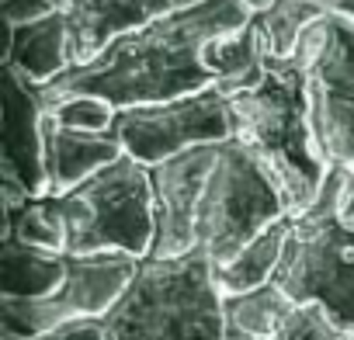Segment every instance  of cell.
<instances>
[{"mask_svg":"<svg viewBox=\"0 0 354 340\" xmlns=\"http://www.w3.org/2000/svg\"><path fill=\"white\" fill-rule=\"evenodd\" d=\"M250 18L254 15L240 0H202L188 11L156 18L115 39L94 59L59 73L46 87V94L101 97L115 111L142 104H170L202 94L205 87H216V77L202 59L205 46L240 32Z\"/></svg>","mask_w":354,"mask_h":340,"instance_id":"obj_1","label":"cell"},{"mask_svg":"<svg viewBox=\"0 0 354 340\" xmlns=\"http://www.w3.org/2000/svg\"><path fill=\"white\" fill-rule=\"evenodd\" d=\"M274 285L354 337V167H330L313 205L288 219Z\"/></svg>","mask_w":354,"mask_h":340,"instance_id":"obj_2","label":"cell"},{"mask_svg":"<svg viewBox=\"0 0 354 340\" xmlns=\"http://www.w3.org/2000/svg\"><path fill=\"white\" fill-rule=\"evenodd\" d=\"M236 139L247 142L281 181L292 216L309 209L319 195L330 167L323 163L313 129H309V94H306V56H271L264 59V77L254 91L230 97Z\"/></svg>","mask_w":354,"mask_h":340,"instance_id":"obj_3","label":"cell"},{"mask_svg":"<svg viewBox=\"0 0 354 340\" xmlns=\"http://www.w3.org/2000/svg\"><path fill=\"white\" fill-rule=\"evenodd\" d=\"M101 326L104 340H223L226 295L216 264L205 250L142 257Z\"/></svg>","mask_w":354,"mask_h":340,"instance_id":"obj_4","label":"cell"},{"mask_svg":"<svg viewBox=\"0 0 354 340\" xmlns=\"http://www.w3.org/2000/svg\"><path fill=\"white\" fill-rule=\"evenodd\" d=\"M63 223V254H129L136 261L149 257L156 236L153 181L149 167L132 156H118L111 167L97 170L66 195H53Z\"/></svg>","mask_w":354,"mask_h":340,"instance_id":"obj_5","label":"cell"},{"mask_svg":"<svg viewBox=\"0 0 354 340\" xmlns=\"http://www.w3.org/2000/svg\"><path fill=\"white\" fill-rule=\"evenodd\" d=\"M288 216L292 205L274 170L236 135L219 142L195 226L198 250L209 254L216 271L233 264L261 233Z\"/></svg>","mask_w":354,"mask_h":340,"instance_id":"obj_6","label":"cell"},{"mask_svg":"<svg viewBox=\"0 0 354 340\" xmlns=\"http://www.w3.org/2000/svg\"><path fill=\"white\" fill-rule=\"evenodd\" d=\"M309 129L326 167H354V21L323 15L302 35Z\"/></svg>","mask_w":354,"mask_h":340,"instance_id":"obj_7","label":"cell"},{"mask_svg":"<svg viewBox=\"0 0 354 340\" xmlns=\"http://www.w3.org/2000/svg\"><path fill=\"white\" fill-rule=\"evenodd\" d=\"M139 261L129 254L66 257V281L46 299H0V330L21 340L77 319H104L129 288Z\"/></svg>","mask_w":354,"mask_h":340,"instance_id":"obj_8","label":"cell"},{"mask_svg":"<svg viewBox=\"0 0 354 340\" xmlns=\"http://www.w3.org/2000/svg\"><path fill=\"white\" fill-rule=\"evenodd\" d=\"M125 156L142 167H156L177 153L195 146H216L236 135L230 101L219 87H205L202 94L170 101V104H142L115 115L111 125Z\"/></svg>","mask_w":354,"mask_h":340,"instance_id":"obj_9","label":"cell"},{"mask_svg":"<svg viewBox=\"0 0 354 340\" xmlns=\"http://www.w3.org/2000/svg\"><path fill=\"white\" fill-rule=\"evenodd\" d=\"M46 115H49L46 87L4 66V160H0L4 212L25 205L28 198L49 195Z\"/></svg>","mask_w":354,"mask_h":340,"instance_id":"obj_10","label":"cell"},{"mask_svg":"<svg viewBox=\"0 0 354 340\" xmlns=\"http://www.w3.org/2000/svg\"><path fill=\"white\" fill-rule=\"evenodd\" d=\"M216 146H195L177 153L156 167H149L153 181V212H156V236L149 257H181L198 250L195 226H198V202L216 167Z\"/></svg>","mask_w":354,"mask_h":340,"instance_id":"obj_11","label":"cell"},{"mask_svg":"<svg viewBox=\"0 0 354 340\" xmlns=\"http://www.w3.org/2000/svg\"><path fill=\"white\" fill-rule=\"evenodd\" d=\"M202 4V0H70L63 8L70 25V53L73 66L94 59L101 49H108L115 39Z\"/></svg>","mask_w":354,"mask_h":340,"instance_id":"obj_12","label":"cell"},{"mask_svg":"<svg viewBox=\"0 0 354 340\" xmlns=\"http://www.w3.org/2000/svg\"><path fill=\"white\" fill-rule=\"evenodd\" d=\"M125 156L115 132H77L63 129L53 115H46V174L49 195H66L70 188L84 185L97 170L111 167Z\"/></svg>","mask_w":354,"mask_h":340,"instance_id":"obj_13","label":"cell"},{"mask_svg":"<svg viewBox=\"0 0 354 340\" xmlns=\"http://www.w3.org/2000/svg\"><path fill=\"white\" fill-rule=\"evenodd\" d=\"M4 66L18 70L25 80H32L39 87H49L59 73H66L73 66L66 11H56V15L32 21V25L8 28Z\"/></svg>","mask_w":354,"mask_h":340,"instance_id":"obj_14","label":"cell"},{"mask_svg":"<svg viewBox=\"0 0 354 340\" xmlns=\"http://www.w3.org/2000/svg\"><path fill=\"white\" fill-rule=\"evenodd\" d=\"M202 59L209 73L216 77V87L226 94V101L254 91L264 77V59H268V42H264L257 18H250L240 32L209 42Z\"/></svg>","mask_w":354,"mask_h":340,"instance_id":"obj_15","label":"cell"},{"mask_svg":"<svg viewBox=\"0 0 354 340\" xmlns=\"http://www.w3.org/2000/svg\"><path fill=\"white\" fill-rule=\"evenodd\" d=\"M66 281V254L28 247L4 236L0 247V299H46Z\"/></svg>","mask_w":354,"mask_h":340,"instance_id":"obj_16","label":"cell"},{"mask_svg":"<svg viewBox=\"0 0 354 340\" xmlns=\"http://www.w3.org/2000/svg\"><path fill=\"white\" fill-rule=\"evenodd\" d=\"M292 219V216H288ZM288 219L274 223L268 233H261L233 264L219 267L216 278H219V288L223 295H247L254 288H264L274 281L278 274V264H281V254H285V240H288Z\"/></svg>","mask_w":354,"mask_h":340,"instance_id":"obj_17","label":"cell"},{"mask_svg":"<svg viewBox=\"0 0 354 340\" xmlns=\"http://www.w3.org/2000/svg\"><path fill=\"white\" fill-rule=\"evenodd\" d=\"M302 305H295L274 281L264 288H254L247 295H230L226 299V326L261 337V340H278L281 330L292 323V316Z\"/></svg>","mask_w":354,"mask_h":340,"instance_id":"obj_18","label":"cell"},{"mask_svg":"<svg viewBox=\"0 0 354 340\" xmlns=\"http://www.w3.org/2000/svg\"><path fill=\"white\" fill-rule=\"evenodd\" d=\"M323 15H326V8L319 0H274L264 15H254V18L264 32L271 56H295L306 28L313 21H319Z\"/></svg>","mask_w":354,"mask_h":340,"instance_id":"obj_19","label":"cell"},{"mask_svg":"<svg viewBox=\"0 0 354 340\" xmlns=\"http://www.w3.org/2000/svg\"><path fill=\"white\" fill-rule=\"evenodd\" d=\"M49 97V94H46ZM49 115L63 125V129H77V132H111L115 125V108L101 97H84V94H70V97H49Z\"/></svg>","mask_w":354,"mask_h":340,"instance_id":"obj_20","label":"cell"},{"mask_svg":"<svg viewBox=\"0 0 354 340\" xmlns=\"http://www.w3.org/2000/svg\"><path fill=\"white\" fill-rule=\"evenodd\" d=\"M340 337H344V333H340L319 309L306 305V309H299V312L292 316V323L281 330L278 340H340Z\"/></svg>","mask_w":354,"mask_h":340,"instance_id":"obj_21","label":"cell"},{"mask_svg":"<svg viewBox=\"0 0 354 340\" xmlns=\"http://www.w3.org/2000/svg\"><path fill=\"white\" fill-rule=\"evenodd\" d=\"M63 8H66L63 0H0V18H4V28H18V25L42 21Z\"/></svg>","mask_w":354,"mask_h":340,"instance_id":"obj_22","label":"cell"},{"mask_svg":"<svg viewBox=\"0 0 354 340\" xmlns=\"http://www.w3.org/2000/svg\"><path fill=\"white\" fill-rule=\"evenodd\" d=\"M0 340H21V337L0 330ZM28 340H104V326H101V319H77V323H66L59 330H49V333H39Z\"/></svg>","mask_w":354,"mask_h":340,"instance_id":"obj_23","label":"cell"},{"mask_svg":"<svg viewBox=\"0 0 354 340\" xmlns=\"http://www.w3.org/2000/svg\"><path fill=\"white\" fill-rule=\"evenodd\" d=\"M326 8V15H337V18H347L354 21V0H319Z\"/></svg>","mask_w":354,"mask_h":340,"instance_id":"obj_24","label":"cell"},{"mask_svg":"<svg viewBox=\"0 0 354 340\" xmlns=\"http://www.w3.org/2000/svg\"><path fill=\"white\" fill-rule=\"evenodd\" d=\"M240 4H243V8L250 11V15H264V11H268V8L274 4V0H240Z\"/></svg>","mask_w":354,"mask_h":340,"instance_id":"obj_25","label":"cell"},{"mask_svg":"<svg viewBox=\"0 0 354 340\" xmlns=\"http://www.w3.org/2000/svg\"><path fill=\"white\" fill-rule=\"evenodd\" d=\"M223 340H261V337H250V333H240V330H230L226 326V337Z\"/></svg>","mask_w":354,"mask_h":340,"instance_id":"obj_26","label":"cell"},{"mask_svg":"<svg viewBox=\"0 0 354 340\" xmlns=\"http://www.w3.org/2000/svg\"><path fill=\"white\" fill-rule=\"evenodd\" d=\"M340 340H354V337H340Z\"/></svg>","mask_w":354,"mask_h":340,"instance_id":"obj_27","label":"cell"},{"mask_svg":"<svg viewBox=\"0 0 354 340\" xmlns=\"http://www.w3.org/2000/svg\"><path fill=\"white\" fill-rule=\"evenodd\" d=\"M63 4H70V0H63Z\"/></svg>","mask_w":354,"mask_h":340,"instance_id":"obj_28","label":"cell"}]
</instances>
